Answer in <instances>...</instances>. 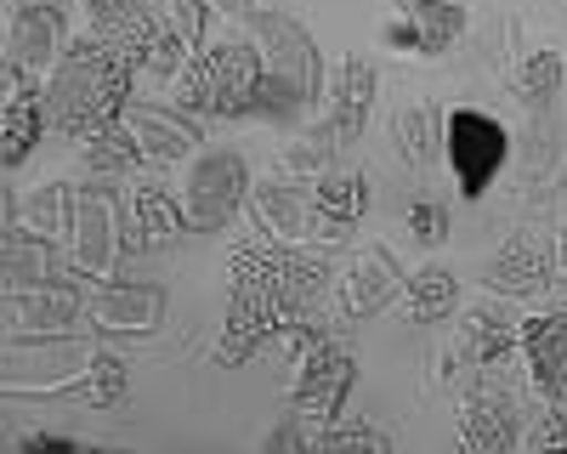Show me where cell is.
<instances>
[{
	"label": "cell",
	"mask_w": 567,
	"mask_h": 454,
	"mask_svg": "<svg viewBox=\"0 0 567 454\" xmlns=\"http://www.w3.org/2000/svg\"><path fill=\"white\" fill-rule=\"evenodd\" d=\"M323 256H307L296 245H250L233 256V301H227V324L216 363H245L261 341L278 330L301 324V307L323 290Z\"/></svg>",
	"instance_id": "6da1fadb"
},
{
	"label": "cell",
	"mask_w": 567,
	"mask_h": 454,
	"mask_svg": "<svg viewBox=\"0 0 567 454\" xmlns=\"http://www.w3.org/2000/svg\"><path fill=\"white\" fill-rule=\"evenodd\" d=\"M131 85H136V74L120 69L103 45L85 34L63 52V63L52 69V80H45V91H40L45 120H52L63 136H97L103 125L125 120Z\"/></svg>",
	"instance_id": "7a4b0ae2"
},
{
	"label": "cell",
	"mask_w": 567,
	"mask_h": 454,
	"mask_svg": "<svg viewBox=\"0 0 567 454\" xmlns=\"http://www.w3.org/2000/svg\"><path fill=\"white\" fill-rule=\"evenodd\" d=\"M261 45L250 40H216L205 52H194V63L182 69L176 80V103L187 114H205V120H245L261 109Z\"/></svg>",
	"instance_id": "3957f363"
},
{
	"label": "cell",
	"mask_w": 567,
	"mask_h": 454,
	"mask_svg": "<svg viewBox=\"0 0 567 454\" xmlns=\"http://www.w3.org/2000/svg\"><path fill=\"white\" fill-rule=\"evenodd\" d=\"M261 63H267L261 114L296 120L318 97V52H312V40L290 18H261Z\"/></svg>",
	"instance_id": "277c9868"
},
{
	"label": "cell",
	"mask_w": 567,
	"mask_h": 454,
	"mask_svg": "<svg viewBox=\"0 0 567 454\" xmlns=\"http://www.w3.org/2000/svg\"><path fill=\"white\" fill-rule=\"evenodd\" d=\"M245 199H250V165L233 148H205L194 159V171H187V199H182L187 227L194 234H216V227L239 216Z\"/></svg>",
	"instance_id": "5b68a950"
},
{
	"label": "cell",
	"mask_w": 567,
	"mask_h": 454,
	"mask_svg": "<svg viewBox=\"0 0 567 454\" xmlns=\"http://www.w3.org/2000/svg\"><path fill=\"white\" fill-rule=\"evenodd\" d=\"M296 347H301V375H296V409L301 415H336L347 386H352V352L323 336V330H290Z\"/></svg>",
	"instance_id": "8992f818"
},
{
	"label": "cell",
	"mask_w": 567,
	"mask_h": 454,
	"mask_svg": "<svg viewBox=\"0 0 567 454\" xmlns=\"http://www.w3.org/2000/svg\"><path fill=\"white\" fill-rule=\"evenodd\" d=\"M63 34H69V0H12L7 23V63L40 74L63 63Z\"/></svg>",
	"instance_id": "52a82bcc"
},
{
	"label": "cell",
	"mask_w": 567,
	"mask_h": 454,
	"mask_svg": "<svg viewBox=\"0 0 567 454\" xmlns=\"http://www.w3.org/2000/svg\"><path fill=\"white\" fill-rule=\"evenodd\" d=\"M449 165L460 176V194L477 199L488 182L499 176V165H505V131H499V120H488L477 109H460L449 120Z\"/></svg>",
	"instance_id": "ba28073f"
},
{
	"label": "cell",
	"mask_w": 567,
	"mask_h": 454,
	"mask_svg": "<svg viewBox=\"0 0 567 454\" xmlns=\"http://www.w3.org/2000/svg\"><path fill=\"white\" fill-rule=\"evenodd\" d=\"M516 432H523V409L499 381L471 386L460 403V454H511Z\"/></svg>",
	"instance_id": "9c48e42d"
},
{
	"label": "cell",
	"mask_w": 567,
	"mask_h": 454,
	"mask_svg": "<svg viewBox=\"0 0 567 454\" xmlns=\"http://www.w3.org/2000/svg\"><path fill=\"white\" fill-rule=\"evenodd\" d=\"M523 358H528V375L545 392V403L567 398V312L561 307L523 324Z\"/></svg>",
	"instance_id": "30bf717a"
},
{
	"label": "cell",
	"mask_w": 567,
	"mask_h": 454,
	"mask_svg": "<svg viewBox=\"0 0 567 454\" xmlns=\"http://www.w3.org/2000/svg\"><path fill=\"white\" fill-rule=\"evenodd\" d=\"M550 272H556V250L545 245V239H511L505 250H494L488 256V290H499V296H539L545 285H550Z\"/></svg>",
	"instance_id": "8fae6325"
},
{
	"label": "cell",
	"mask_w": 567,
	"mask_h": 454,
	"mask_svg": "<svg viewBox=\"0 0 567 454\" xmlns=\"http://www.w3.org/2000/svg\"><path fill=\"white\" fill-rule=\"evenodd\" d=\"M369 103H374V63L347 58L336 69V85H329V131H336L341 143H352L369 120Z\"/></svg>",
	"instance_id": "7c38bea8"
},
{
	"label": "cell",
	"mask_w": 567,
	"mask_h": 454,
	"mask_svg": "<svg viewBox=\"0 0 567 454\" xmlns=\"http://www.w3.org/2000/svg\"><path fill=\"white\" fill-rule=\"evenodd\" d=\"M23 74L29 69L7 63V143H0V159H7V165H23V154L40 143V131L52 125V120H45V97L23 91Z\"/></svg>",
	"instance_id": "4fadbf2b"
},
{
	"label": "cell",
	"mask_w": 567,
	"mask_h": 454,
	"mask_svg": "<svg viewBox=\"0 0 567 454\" xmlns=\"http://www.w3.org/2000/svg\"><path fill=\"white\" fill-rule=\"evenodd\" d=\"M256 221L272 234V245H296L307 234V221H318L312 194L290 188V182H267V188H256Z\"/></svg>",
	"instance_id": "5bb4252c"
},
{
	"label": "cell",
	"mask_w": 567,
	"mask_h": 454,
	"mask_svg": "<svg viewBox=\"0 0 567 454\" xmlns=\"http://www.w3.org/2000/svg\"><path fill=\"white\" fill-rule=\"evenodd\" d=\"M131 227H136L131 250H154V245H165V239L182 234V227H187V210L159 188V182H142V188L131 194Z\"/></svg>",
	"instance_id": "9a60e30c"
},
{
	"label": "cell",
	"mask_w": 567,
	"mask_h": 454,
	"mask_svg": "<svg viewBox=\"0 0 567 454\" xmlns=\"http://www.w3.org/2000/svg\"><path fill=\"white\" fill-rule=\"evenodd\" d=\"M409 18H414V29L392 23L386 40H403V45H414V52H443V45H454L460 29H465V12L449 7V0H409Z\"/></svg>",
	"instance_id": "2e32d148"
},
{
	"label": "cell",
	"mask_w": 567,
	"mask_h": 454,
	"mask_svg": "<svg viewBox=\"0 0 567 454\" xmlns=\"http://www.w3.org/2000/svg\"><path fill=\"white\" fill-rule=\"evenodd\" d=\"M369 205V182L363 176H323L312 188V216L323 234H347V227L363 216Z\"/></svg>",
	"instance_id": "e0dca14e"
},
{
	"label": "cell",
	"mask_w": 567,
	"mask_h": 454,
	"mask_svg": "<svg viewBox=\"0 0 567 454\" xmlns=\"http://www.w3.org/2000/svg\"><path fill=\"white\" fill-rule=\"evenodd\" d=\"M403 301H409L414 324H437V318H449L460 307V285H454L449 267H420V272H409Z\"/></svg>",
	"instance_id": "ac0fdd59"
},
{
	"label": "cell",
	"mask_w": 567,
	"mask_h": 454,
	"mask_svg": "<svg viewBox=\"0 0 567 454\" xmlns=\"http://www.w3.org/2000/svg\"><path fill=\"white\" fill-rule=\"evenodd\" d=\"M85 165L97 171V176H125V171H136V165H148V154H142L131 120H114V125H103L97 136H85Z\"/></svg>",
	"instance_id": "d6986e66"
},
{
	"label": "cell",
	"mask_w": 567,
	"mask_h": 454,
	"mask_svg": "<svg viewBox=\"0 0 567 454\" xmlns=\"http://www.w3.org/2000/svg\"><path fill=\"white\" fill-rule=\"evenodd\" d=\"M7 279L12 290L23 285H52L58 279V256L40 234H23V227H7Z\"/></svg>",
	"instance_id": "ffe728a7"
},
{
	"label": "cell",
	"mask_w": 567,
	"mask_h": 454,
	"mask_svg": "<svg viewBox=\"0 0 567 454\" xmlns=\"http://www.w3.org/2000/svg\"><path fill=\"white\" fill-rule=\"evenodd\" d=\"M125 120H131V131H136V143H142V154H148V159H182L187 148L199 143L194 125L165 120V114H154V109H125Z\"/></svg>",
	"instance_id": "44dd1931"
},
{
	"label": "cell",
	"mask_w": 567,
	"mask_h": 454,
	"mask_svg": "<svg viewBox=\"0 0 567 454\" xmlns=\"http://www.w3.org/2000/svg\"><path fill=\"white\" fill-rule=\"evenodd\" d=\"M465 336H471V358L477 363H499L511 347H523V324H511L505 312H494V307H477L465 318Z\"/></svg>",
	"instance_id": "7402d4cb"
},
{
	"label": "cell",
	"mask_w": 567,
	"mask_h": 454,
	"mask_svg": "<svg viewBox=\"0 0 567 454\" xmlns=\"http://www.w3.org/2000/svg\"><path fill=\"white\" fill-rule=\"evenodd\" d=\"M312 448H318V454H398L392 437H386L381 426H369V421H336Z\"/></svg>",
	"instance_id": "603a6c76"
},
{
	"label": "cell",
	"mask_w": 567,
	"mask_h": 454,
	"mask_svg": "<svg viewBox=\"0 0 567 454\" xmlns=\"http://www.w3.org/2000/svg\"><path fill=\"white\" fill-rule=\"evenodd\" d=\"M561 85V58L556 52H534L523 69V103H550Z\"/></svg>",
	"instance_id": "cb8c5ba5"
},
{
	"label": "cell",
	"mask_w": 567,
	"mask_h": 454,
	"mask_svg": "<svg viewBox=\"0 0 567 454\" xmlns=\"http://www.w3.org/2000/svg\"><path fill=\"white\" fill-rule=\"evenodd\" d=\"M205 12H210V0H171L165 7V23L182 34L187 52H205Z\"/></svg>",
	"instance_id": "d4e9b609"
},
{
	"label": "cell",
	"mask_w": 567,
	"mask_h": 454,
	"mask_svg": "<svg viewBox=\"0 0 567 454\" xmlns=\"http://www.w3.org/2000/svg\"><path fill=\"white\" fill-rule=\"evenodd\" d=\"M398 148L420 165V159H432V114L425 109H409L403 120H398Z\"/></svg>",
	"instance_id": "484cf974"
},
{
	"label": "cell",
	"mask_w": 567,
	"mask_h": 454,
	"mask_svg": "<svg viewBox=\"0 0 567 454\" xmlns=\"http://www.w3.org/2000/svg\"><path fill=\"white\" fill-rule=\"evenodd\" d=\"M409 227H414V239H420V245H437V239L449 234V210H443V205H432V199H414Z\"/></svg>",
	"instance_id": "4316f807"
},
{
	"label": "cell",
	"mask_w": 567,
	"mask_h": 454,
	"mask_svg": "<svg viewBox=\"0 0 567 454\" xmlns=\"http://www.w3.org/2000/svg\"><path fill=\"white\" fill-rule=\"evenodd\" d=\"M539 443H545L550 454H567V398L545 403V426H539Z\"/></svg>",
	"instance_id": "83f0119b"
},
{
	"label": "cell",
	"mask_w": 567,
	"mask_h": 454,
	"mask_svg": "<svg viewBox=\"0 0 567 454\" xmlns=\"http://www.w3.org/2000/svg\"><path fill=\"white\" fill-rule=\"evenodd\" d=\"M18 454H97V448H85L74 437H58V432H34V437L18 443Z\"/></svg>",
	"instance_id": "f1b7e54d"
},
{
	"label": "cell",
	"mask_w": 567,
	"mask_h": 454,
	"mask_svg": "<svg viewBox=\"0 0 567 454\" xmlns=\"http://www.w3.org/2000/svg\"><path fill=\"white\" fill-rule=\"evenodd\" d=\"M142 7H148V0H85V18H91V29H103V23H120Z\"/></svg>",
	"instance_id": "f546056e"
},
{
	"label": "cell",
	"mask_w": 567,
	"mask_h": 454,
	"mask_svg": "<svg viewBox=\"0 0 567 454\" xmlns=\"http://www.w3.org/2000/svg\"><path fill=\"white\" fill-rule=\"evenodd\" d=\"M261 454H318V448H312V443L301 437V426L290 421V426H278V432L267 437V448H261Z\"/></svg>",
	"instance_id": "4dcf8cb0"
},
{
	"label": "cell",
	"mask_w": 567,
	"mask_h": 454,
	"mask_svg": "<svg viewBox=\"0 0 567 454\" xmlns=\"http://www.w3.org/2000/svg\"><path fill=\"white\" fill-rule=\"evenodd\" d=\"M210 7H216V12H233V18H239V12H250V0H210Z\"/></svg>",
	"instance_id": "1f68e13d"
},
{
	"label": "cell",
	"mask_w": 567,
	"mask_h": 454,
	"mask_svg": "<svg viewBox=\"0 0 567 454\" xmlns=\"http://www.w3.org/2000/svg\"><path fill=\"white\" fill-rule=\"evenodd\" d=\"M556 307H561V312H567V285H561V301H556Z\"/></svg>",
	"instance_id": "d6a6232c"
}]
</instances>
